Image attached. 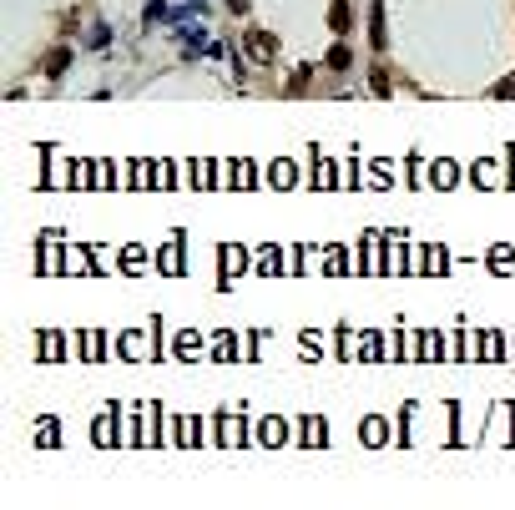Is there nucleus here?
Wrapping results in <instances>:
<instances>
[{
	"mask_svg": "<svg viewBox=\"0 0 515 510\" xmlns=\"http://www.w3.org/2000/svg\"><path fill=\"white\" fill-rule=\"evenodd\" d=\"M192 6H197V0H192Z\"/></svg>",
	"mask_w": 515,
	"mask_h": 510,
	"instance_id": "11",
	"label": "nucleus"
},
{
	"mask_svg": "<svg viewBox=\"0 0 515 510\" xmlns=\"http://www.w3.org/2000/svg\"><path fill=\"white\" fill-rule=\"evenodd\" d=\"M329 66H334V71L349 66V46H334V51H329Z\"/></svg>",
	"mask_w": 515,
	"mask_h": 510,
	"instance_id": "8",
	"label": "nucleus"
},
{
	"mask_svg": "<svg viewBox=\"0 0 515 510\" xmlns=\"http://www.w3.org/2000/svg\"><path fill=\"white\" fill-rule=\"evenodd\" d=\"M293 177H298L293 162H273V182H278V187H293Z\"/></svg>",
	"mask_w": 515,
	"mask_h": 510,
	"instance_id": "5",
	"label": "nucleus"
},
{
	"mask_svg": "<svg viewBox=\"0 0 515 510\" xmlns=\"http://www.w3.org/2000/svg\"><path fill=\"white\" fill-rule=\"evenodd\" d=\"M329 20H334V31H349V6L334 0V6H329Z\"/></svg>",
	"mask_w": 515,
	"mask_h": 510,
	"instance_id": "4",
	"label": "nucleus"
},
{
	"mask_svg": "<svg viewBox=\"0 0 515 510\" xmlns=\"http://www.w3.org/2000/svg\"><path fill=\"white\" fill-rule=\"evenodd\" d=\"M460 182V167L455 162H435V187H455Z\"/></svg>",
	"mask_w": 515,
	"mask_h": 510,
	"instance_id": "2",
	"label": "nucleus"
},
{
	"mask_svg": "<svg viewBox=\"0 0 515 510\" xmlns=\"http://www.w3.org/2000/svg\"><path fill=\"white\" fill-rule=\"evenodd\" d=\"M253 162H232V182H238V187H253Z\"/></svg>",
	"mask_w": 515,
	"mask_h": 510,
	"instance_id": "6",
	"label": "nucleus"
},
{
	"mask_svg": "<svg viewBox=\"0 0 515 510\" xmlns=\"http://www.w3.org/2000/svg\"><path fill=\"white\" fill-rule=\"evenodd\" d=\"M243 46H248V56H258V61H273V56H278V40H273L268 31H243Z\"/></svg>",
	"mask_w": 515,
	"mask_h": 510,
	"instance_id": "1",
	"label": "nucleus"
},
{
	"mask_svg": "<svg viewBox=\"0 0 515 510\" xmlns=\"http://www.w3.org/2000/svg\"><path fill=\"white\" fill-rule=\"evenodd\" d=\"M227 10H232V15H243V10H248V0H227Z\"/></svg>",
	"mask_w": 515,
	"mask_h": 510,
	"instance_id": "10",
	"label": "nucleus"
},
{
	"mask_svg": "<svg viewBox=\"0 0 515 510\" xmlns=\"http://www.w3.org/2000/svg\"><path fill=\"white\" fill-rule=\"evenodd\" d=\"M66 66H71V51H61V46H56V51L46 56V76H61Z\"/></svg>",
	"mask_w": 515,
	"mask_h": 510,
	"instance_id": "3",
	"label": "nucleus"
},
{
	"mask_svg": "<svg viewBox=\"0 0 515 510\" xmlns=\"http://www.w3.org/2000/svg\"><path fill=\"white\" fill-rule=\"evenodd\" d=\"M192 177H197V182L207 187V182H212V162H192Z\"/></svg>",
	"mask_w": 515,
	"mask_h": 510,
	"instance_id": "9",
	"label": "nucleus"
},
{
	"mask_svg": "<svg viewBox=\"0 0 515 510\" xmlns=\"http://www.w3.org/2000/svg\"><path fill=\"white\" fill-rule=\"evenodd\" d=\"M384 440V419H364V444H379Z\"/></svg>",
	"mask_w": 515,
	"mask_h": 510,
	"instance_id": "7",
	"label": "nucleus"
}]
</instances>
